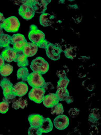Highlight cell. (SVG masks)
I'll return each mask as SVG.
<instances>
[{
  "label": "cell",
  "instance_id": "obj_1",
  "mask_svg": "<svg viewBox=\"0 0 101 135\" xmlns=\"http://www.w3.org/2000/svg\"><path fill=\"white\" fill-rule=\"evenodd\" d=\"M28 39L31 42L35 44L38 48L46 49L49 42L45 39L44 33L39 30L36 26L32 25L30 27V31L28 33Z\"/></svg>",
  "mask_w": 101,
  "mask_h": 135
},
{
  "label": "cell",
  "instance_id": "obj_2",
  "mask_svg": "<svg viewBox=\"0 0 101 135\" xmlns=\"http://www.w3.org/2000/svg\"><path fill=\"white\" fill-rule=\"evenodd\" d=\"M30 67L33 72L38 73L42 75L48 72L49 65L44 59L42 57H38L32 61Z\"/></svg>",
  "mask_w": 101,
  "mask_h": 135
},
{
  "label": "cell",
  "instance_id": "obj_3",
  "mask_svg": "<svg viewBox=\"0 0 101 135\" xmlns=\"http://www.w3.org/2000/svg\"><path fill=\"white\" fill-rule=\"evenodd\" d=\"M20 23L17 17H10L6 18L2 24V28L8 32H16L19 30Z\"/></svg>",
  "mask_w": 101,
  "mask_h": 135
},
{
  "label": "cell",
  "instance_id": "obj_4",
  "mask_svg": "<svg viewBox=\"0 0 101 135\" xmlns=\"http://www.w3.org/2000/svg\"><path fill=\"white\" fill-rule=\"evenodd\" d=\"M0 85L3 89L4 97L8 101L16 99V96L13 93V84L9 79H3L0 82Z\"/></svg>",
  "mask_w": 101,
  "mask_h": 135
},
{
  "label": "cell",
  "instance_id": "obj_5",
  "mask_svg": "<svg viewBox=\"0 0 101 135\" xmlns=\"http://www.w3.org/2000/svg\"><path fill=\"white\" fill-rule=\"evenodd\" d=\"M46 50V55L48 57L53 60H57L60 57V54L62 52V48L58 44L49 43Z\"/></svg>",
  "mask_w": 101,
  "mask_h": 135
},
{
  "label": "cell",
  "instance_id": "obj_6",
  "mask_svg": "<svg viewBox=\"0 0 101 135\" xmlns=\"http://www.w3.org/2000/svg\"><path fill=\"white\" fill-rule=\"evenodd\" d=\"M27 81L29 85L32 87H42L45 83L42 75L35 72H32L29 74L27 77Z\"/></svg>",
  "mask_w": 101,
  "mask_h": 135
},
{
  "label": "cell",
  "instance_id": "obj_7",
  "mask_svg": "<svg viewBox=\"0 0 101 135\" xmlns=\"http://www.w3.org/2000/svg\"><path fill=\"white\" fill-rule=\"evenodd\" d=\"M27 42L25 37L22 34H15L12 36L11 44L13 45V48L17 51H22Z\"/></svg>",
  "mask_w": 101,
  "mask_h": 135
},
{
  "label": "cell",
  "instance_id": "obj_8",
  "mask_svg": "<svg viewBox=\"0 0 101 135\" xmlns=\"http://www.w3.org/2000/svg\"><path fill=\"white\" fill-rule=\"evenodd\" d=\"M45 93V90L42 87H32L29 92L28 97L32 101L39 104L42 102Z\"/></svg>",
  "mask_w": 101,
  "mask_h": 135
},
{
  "label": "cell",
  "instance_id": "obj_9",
  "mask_svg": "<svg viewBox=\"0 0 101 135\" xmlns=\"http://www.w3.org/2000/svg\"><path fill=\"white\" fill-rule=\"evenodd\" d=\"M18 13L23 18L30 20L33 17L35 13L31 5L28 3H25L20 6L18 10Z\"/></svg>",
  "mask_w": 101,
  "mask_h": 135
},
{
  "label": "cell",
  "instance_id": "obj_10",
  "mask_svg": "<svg viewBox=\"0 0 101 135\" xmlns=\"http://www.w3.org/2000/svg\"><path fill=\"white\" fill-rule=\"evenodd\" d=\"M69 124V119L67 116L61 114L57 115L54 119L53 124L58 129L62 130L67 128Z\"/></svg>",
  "mask_w": 101,
  "mask_h": 135
},
{
  "label": "cell",
  "instance_id": "obj_11",
  "mask_svg": "<svg viewBox=\"0 0 101 135\" xmlns=\"http://www.w3.org/2000/svg\"><path fill=\"white\" fill-rule=\"evenodd\" d=\"M50 2V1L45 0H33L31 6L33 8L35 13L43 14L44 13L47 9V6Z\"/></svg>",
  "mask_w": 101,
  "mask_h": 135
},
{
  "label": "cell",
  "instance_id": "obj_12",
  "mask_svg": "<svg viewBox=\"0 0 101 135\" xmlns=\"http://www.w3.org/2000/svg\"><path fill=\"white\" fill-rule=\"evenodd\" d=\"M28 85L23 82H18L13 86V93L15 96L21 97L25 96L28 91Z\"/></svg>",
  "mask_w": 101,
  "mask_h": 135
},
{
  "label": "cell",
  "instance_id": "obj_13",
  "mask_svg": "<svg viewBox=\"0 0 101 135\" xmlns=\"http://www.w3.org/2000/svg\"><path fill=\"white\" fill-rule=\"evenodd\" d=\"M3 59L6 62L15 61L17 56V51L10 46L5 48L1 54Z\"/></svg>",
  "mask_w": 101,
  "mask_h": 135
},
{
  "label": "cell",
  "instance_id": "obj_14",
  "mask_svg": "<svg viewBox=\"0 0 101 135\" xmlns=\"http://www.w3.org/2000/svg\"><path fill=\"white\" fill-rule=\"evenodd\" d=\"M59 99L55 94L50 93L46 96H44L43 99V104L47 108H52L55 105L59 103Z\"/></svg>",
  "mask_w": 101,
  "mask_h": 135
},
{
  "label": "cell",
  "instance_id": "obj_15",
  "mask_svg": "<svg viewBox=\"0 0 101 135\" xmlns=\"http://www.w3.org/2000/svg\"><path fill=\"white\" fill-rule=\"evenodd\" d=\"M38 49V47L32 42H27L23 49V53L26 56L31 57L35 56Z\"/></svg>",
  "mask_w": 101,
  "mask_h": 135
},
{
  "label": "cell",
  "instance_id": "obj_16",
  "mask_svg": "<svg viewBox=\"0 0 101 135\" xmlns=\"http://www.w3.org/2000/svg\"><path fill=\"white\" fill-rule=\"evenodd\" d=\"M44 118L39 114H33L29 116L28 120L31 127H39L42 124Z\"/></svg>",
  "mask_w": 101,
  "mask_h": 135
},
{
  "label": "cell",
  "instance_id": "obj_17",
  "mask_svg": "<svg viewBox=\"0 0 101 135\" xmlns=\"http://www.w3.org/2000/svg\"><path fill=\"white\" fill-rule=\"evenodd\" d=\"M14 62H17L20 68L26 67L28 65V57L23 53L22 51H17V56Z\"/></svg>",
  "mask_w": 101,
  "mask_h": 135
},
{
  "label": "cell",
  "instance_id": "obj_18",
  "mask_svg": "<svg viewBox=\"0 0 101 135\" xmlns=\"http://www.w3.org/2000/svg\"><path fill=\"white\" fill-rule=\"evenodd\" d=\"M53 126V124L50 118H45L39 127V129L42 133H47L52 131Z\"/></svg>",
  "mask_w": 101,
  "mask_h": 135
},
{
  "label": "cell",
  "instance_id": "obj_19",
  "mask_svg": "<svg viewBox=\"0 0 101 135\" xmlns=\"http://www.w3.org/2000/svg\"><path fill=\"white\" fill-rule=\"evenodd\" d=\"M54 17L48 13H43L39 17V23L43 27H48L50 25Z\"/></svg>",
  "mask_w": 101,
  "mask_h": 135
},
{
  "label": "cell",
  "instance_id": "obj_20",
  "mask_svg": "<svg viewBox=\"0 0 101 135\" xmlns=\"http://www.w3.org/2000/svg\"><path fill=\"white\" fill-rule=\"evenodd\" d=\"M12 36L10 35L3 33L0 35V47L6 48L11 44Z\"/></svg>",
  "mask_w": 101,
  "mask_h": 135
},
{
  "label": "cell",
  "instance_id": "obj_21",
  "mask_svg": "<svg viewBox=\"0 0 101 135\" xmlns=\"http://www.w3.org/2000/svg\"><path fill=\"white\" fill-rule=\"evenodd\" d=\"M78 50L77 46H69V47L65 48L63 52H64L66 57L69 59H73L77 56Z\"/></svg>",
  "mask_w": 101,
  "mask_h": 135
},
{
  "label": "cell",
  "instance_id": "obj_22",
  "mask_svg": "<svg viewBox=\"0 0 101 135\" xmlns=\"http://www.w3.org/2000/svg\"><path fill=\"white\" fill-rule=\"evenodd\" d=\"M55 94L59 99V101H65L69 96V93L67 88H57Z\"/></svg>",
  "mask_w": 101,
  "mask_h": 135
},
{
  "label": "cell",
  "instance_id": "obj_23",
  "mask_svg": "<svg viewBox=\"0 0 101 135\" xmlns=\"http://www.w3.org/2000/svg\"><path fill=\"white\" fill-rule=\"evenodd\" d=\"M28 106V101L25 99H23L22 98H20L14 101L12 104V107L18 110L19 108L21 109H24Z\"/></svg>",
  "mask_w": 101,
  "mask_h": 135
},
{
  "label": "cell",
  "instance_id": "obj_24",
  "mask_svg": "<svg viewBox=\"0 0 101 135\" xmlns=\"http://www.w3.org/2000/svg\"><path fill=\"white\" fill-rule=\"evenodd\" d=\"M13 71V67L11 65L6 63L0 68V74L4 77L9 76Z\"/></svg>",
  "mask_w": 101,
  "mask_h": 135
},
{
  "label": "cell",
  "instance_id": "obj_25",
  "mask_svg": "<svg viewBox=\"0 0 101 135\" xmlns=\"http://www.w3.org/2000/svg\"><path fill=\"white\" fill-rule=\"evenodd\" d=\"M29 75L28 69L26 67L20 68L17 71V77L18 79L23 81H27V77Z\"/></svg>",
  "mask_w": 101,
  "mask_h": 135
},
{
  "label": "cell",
  "instance_id": "obj_26",
  "mask_svg": "<svg viewBox=\"0 0 101 135\" xmlns=\"http://www.w3.org/2000/svg\"><path fill=\"white\" fill-rule=\"evenodd\" d=\"M64 112V108L61 103H58V104L55 105L53 107L51 108L50 113L52 114L59 115L63 114Z\"/></svg>",
  "mask_w": 101,
  "mask_h": 135
},
{
  "label": "cell",
  "instance_id": "obj_27",
  "mask_svg": "<svg viewBox=\"0 0 101 135\" xmlns=\"http://www.w3.org/2000/svg\"><path fill=\"white\" fill-rule=\"evenodd\" d=\"M9 107V102L4 97L3 101L0 102V113L4 114L8 112Z\"/></svg>",
  "mask_w": 101,
  "mask_h": 135
},
{
  "label": "cell",
  "instance_id": "obj_28",
  "mask_svg": "<svg viewBox=\"0 0 101 135\" xmlns=\"http://www.w3.org/2000/svg\"><path fill=\"white\" fill-rule=\"evenodd\" d=\"M69 69L67 66H63L61 69L57 71L56 75L59 78H63L67 77V73H68Z\"/></svg>",
  "mask_w": 101,
  "mask_h": 135
},
{
  "label": "cell",
  "instance_id": "obj_29",
  "mask_svg": "<svg viewBox=\"0 0 101 135\" xmlns=\"http://www.w3.org/2000/svg\"><path fill=\"white\" fill-rule=\"evenodd\" d=\"M69 83V80L67 77L63 78H60L57 82V88H67L68 84Z\"/></svg>",
  "mask_w": 101,
  "mask_h": 135
},
{
  "label": "cell",
  "instance_id": "obj_30",
  "mask_svg": "<svg viewBox=\"0 0 101 135\" xmlns=\"http://www.w3.org/2000/svg\"><path fill=\"white\" fill-rule=\"evenodd\" d=\"M100 118V113H98L97 110H94L93 113H91L89 115V121L91 122L94 123L98 121Z\"/></svg>",
  "mask_w": 101,
  "mask_h": 135
},
{
  "label": "cell",
  "instance_id": "obj_31",
  "mask_svg": "<svg viewBox=\"0 0 101 135\" xmlns=\"http://www.w3.org/2000/svg\"><path fill=\"white\" fill-rule=\"evenodd\" d=\"M29 135H42V133L40 131L39 127H31L28 130Z\"/></svg>",
  "mask_w": 101,
  "mask_h": 135
},
{
  "label": "cell",
  "instance_id": "obj_32",
  "mask_svg": "<svg viewBox=\"0 0 101 135\" xmlns=\"http://www.w3.org/2000/svg\"><path fill=\"white\" fill-rule=\"evenodd\" d=\"M68 113L70 117L72 118H75L77 116L79 115V110L76 108H73L70 109L68 112Z\"/></svg>",
  "mask_w": 101,
  "mask_h": 135
},
{
  "label": "cell",
  "instance_id": "obj_33",
  "mask_svg": "<svg viewBox=\"0 0 101 135\" xmlns=\"http://www.w3.org/2000/svg\"><path fill=\"white\" fill-rule=\"evenodd\" d=\"M44 89L45 90V92L46 91H50V90H53L54 89V86L53 84L50 83H45V84H43V85L42 86Z\"/></svg>",
  "mask_w": 101,
  "mask_h": 135
},
{
  "label": "cell",
  "instance_id": "obj_34",
  "mask_svg": "<svg viewBox=\"0 0 101 135\" xmlns=\"http://www.w3.org/2000/svg\"><path fill=\"white\" fill-rule=\"evenodd\" d=\"M65 101L67 102V103L68 104H70V103H72L74 101V99H73V98L72 96H69L67 97V99H65Z\"/></svg>",
  "mask_w": 101,
  "mask_h": 135
},
{
  "label": "cell",
  "instance_id": "obj_35",
  "mask_svg": "<svg viewBox=\"0 0 101 135\" xmlns=\"http://www.w3.org/2000/svg\"><path fill=\"white\" fill-rule=\"evenodd\" d=\"M5 18L3 14L0 12V25H2Z\"/></svg>",
  "mask_w": 101,
  "mask_h": 135
},
{
  "label": "cell",
  "instance_id": "obj_36",
  "mask_svg": "<svg viewBox=\"0 0 101 135\" xmlns=\"http://www.w3.org/2000/svg\"><path fill=\"white\" fill-rule=\"evenodd\" d=\"M4 64V60L3 59V57L0 55V68L2 67Z\"/></svg>",
  "mask_w": 101,
  "mask_h": 135
},
{
  "label": "cell",
  "instance_id": "obj_37",
  "mask_svg": "<svg viewBox=\"0 0 101 135\" xmlns=\"http://www.w3.org/2000/svg\"><path fill=\"white\" fill-rule=\"evenodd\" d=\"M2 25H0V35L3 34V29L1 27Z\"/></svg>",
  "mask_w": 101,
  "mask_h": 135
}]
</instances>
